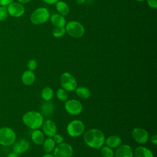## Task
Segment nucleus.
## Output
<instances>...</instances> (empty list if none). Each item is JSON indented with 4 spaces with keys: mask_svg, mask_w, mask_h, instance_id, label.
I'll return each instance as SVG.
<instances>
[{
    "mask_svg": "<svg viewBox=\"0 0 157 157\" xmlns=\"http://www.w3.org/2000/svg\"><path fill=\"white\" fill-rule=\"evenodd\" d=\"M105 136L102 131L93 128L87 131L83 135V140L85 144L90 147L99 149L105 143Z\"/></svg>",
    "mask_w": 157,
    "mask_h": 157,
    "instance_id": "1",
    "label": "nucleus"
},
{
    "mask_svg": "<svg viewBox=\"0 0 157 157\" xmlns=\"http://www.w3.org/2000/svg\"><path fill=\"white\" fill-rule=\"evenodd\" d=\"M22 120L24 124L30 129H37L44 123V117L39 112L31 110L23 115Z\"/></svg>",
    "mask_w": 157,
    "mask_h": 157,
    "instance_id": "2",
    "label": "nucleus"
},
{
    "mask_svg": "<svg viewBox=\"0 0 157 157\" xmlns=\"http://www.w3.org/2000/svg\"><path fill=\"white\" fill-rule=\"evenodd\" d=\"M16 140V134L9 127L0 128V144L2 146H10Z\"/></svg>",
    "mask_w": 157,
    "mask_h": 157,
    "instance_id": "3",
    "label": "nucleus"
},
{
    "mask_svg": "<svg viewBox=\"0 0 157 157\" xmlns=\"http://www.w3.org/2000/svg\"><path fill=\"white\" fill-rule=\"evenodd\" d=\"M62 88L67 91H72L77 88V82L75 78L69 72H64L60 77Z\"/></svg>",
    "mask_w": 157,
    "mask_h": 157,
    "instance_id": "4",
    "label": "nucleus"
},
{
    "mask_svg": "<svg viewBox=\"0 0 157 157\" xmlns=\"http://www.w3.org/2000/svg\"><path fill=\"white\" fill-rule=\"evenodd\" d=\"M50 17L48 10L44 7H40L36 9L31 16L32 23L38 25L46 22Z\"/></svg>",
    "mask_w": 157,
    "mask_h": 157,
    "instance_id": "5",
    "label": "nucleus"
},
{
    "mask_svg": "<svg viewBox=\"0 0 157 157\" xmlns=\"http://www.w3.org/2000/svg\"><path fill=\"white\" fill-rule=\"evenodd\" d=\"M85 131L83 123L79 120L71 121L67 126V132L72 137H77L81 136Z\"/></svg>",
    "mask_w": 157,
    "mask_h": 157,
    "instance_id": "6",
    "label": "nucleus"
},
{
    "mask_svg": "<svg viewBox=\"0 0 157 157\" xmlns=\"http://www.w3.org/2000/svg\"><path fill=\"white\" fill-rule=\"evenodd\" d=\"M66 30L72 37L78 38L82 37L85 33L83 26L76 21H71L68 22L66 26Z\"/></svg>",
    "mask_w": 157,
    "mask_h": 157,
    "instance_id": "7",
    "label": "nucleus"
},
{
    "mask_svg": "<svg viewBox=\"0 0 157 157\" xmlns=\"http://www.w3.org/2000/svg\"><path fill=\"white\" fill-rule=\"evenodd\" d=\"M54 157H72L74 152L72 147L66 142H62L55 146Z\"/></svg>",
    "mask_w": 157,
    "mask_h": 157,
    "instance_id": "8",
    "label": "nucleus"
},
{
    "mask_svg": "<svg viewBox=\"0 0 157 157\" xmlns=\"http://www.w3.org/2000/svg\"><path fill=\"white\" fill-rule=\"evenodd\" d=\"M64 108L66 112L72 115H79L83 110L82 103L74 99L67 100L64 104Z\"/></svg>",
    "mask_w": 157,
    "mask_h": 157,
    "instance_id": "9",
    "label": "nucleus"
},
{
    "mask_svg": "<svg viewBox=\"0 0 157 157\" xmlns=\"http://www.w3.org/2000/svg\"><path fill=\"white\" fill-rule=\"evenodd\" d=\"M132 136L134 140L139 144H145L148 140L149 135L147 131L140 127H136L132 131Z\"/></svg>",
    "mask_w": 157,
    "mask_h": 157,
    "instance_id": "10",
    "label": "nucleus"
},
{
    "mask_svg": "<svg viewBox=\"0 0 157 157\" xmlns=\"http://www.w3.org/2000/svg\"><path fill=\"white\" fill-rule=\"evenodd\" d=\"M8 13L12 17H19L23 15L25 12V8L23 5L19 2H12L8 5Z\"/></svg>",
    "mask_w": 157,
    "mask_h": 157,
    "instance_id": "11",
    "label": "nucleus"
},
{
    "mask_svg": "<svg viewBox=\"0 0 157 157\" xmlns=\"http://www.w3.org/2000/svg\"><path fill=\"white\" fill-rule=\"evenodd\" d=\"M43 132L49 137H53L56 133V125L51 120H47L42 124Z\"/></svg>",
    "mask_w": 157,
    "mask_h": 157,
    "instance_id": "12",
    "label": "nucleus"
},
{
    "mask_svg": "<svg viewBox=\"0 0 157 157\" xmlns=\"http://www.w3.org/2000/svg\"><path fill=\"white\" fill-rule=\"evenodd\" d=\"M134 152L131 147L127 144L120 145L115 151V157H133Z\"/></svg>",
    "mask_w": 157,
    "mask_h": 157,
    "instance_id": "13",
    "label": "nucleus"
},
{
    "mask_svg": "<svg viewBox=\"0 0 157 157\" xmlns=\"http://www.w3.org/2000/svg\"><path fill=\"white\" fill-rule=\"evenodd\" d=\"M29 148V143L25 139H20L13 145V152L18 154L23 153Z\"/></svg>",
    "mask_w": 157,
    "mask_h": 157,
    "instance_id": "14",
    "label": "nucleus"
},
{
    "mask_svg": "<svg viewBox=\"0 0 157 157\" xmlns=\"http://www.w3.org/2000/svg\"><path fill=\"white\" fill-rule=\"evenodd\" d=\"M134 157H154L153 152L148 148L143 146L137 147L133 155Z\"/></svg>",
    "mask_w": 157,
    "mask_h": 157,
    "instance_id": "15",
    "label": "nucleus"
},
{
    "mask_svg": "<svg viewBox=\"0 0 157 157\" xmlns=\"http://www.w3.org/2000/svg\"><path fill=\"white\" fill-rule=\"evenodd\" d=\"M36 77L35 74L33 71L27 70L25 71L21 76V81L22 82L27 86L32 85L35 80Z\"/></svg>",
    "mask_w": 157,
    "mask_h": 157,
    "instance_id": "16",
    "label": "nucleus"
},
{
    "mask_svg": "<svg viewBox=\"0 0 157 157\" xmlns=\"http://www.w3.org/2000/svg\"><path fill=\"white\" fill-rule=\"evenodd\" d=\"M105 143L106 144L107 146L111 148H117L121 145V139L117 135H112L105 139Z\"/></svg>",
    "mask_w": 157,
    "mask_h": 157,
    "instance_id": "17",
    "label": "nucleus"
},
{
    "mask_svg": "<svg viewBox=\"0 0 157 157\" xmlns=\"http://www.w3.org/2000/svg\"><path fill=\"white\" fill-rule=\"evenodd\" d=\"M31 139L33 142L37 145H42L44 141V133L38 129H34L31 133Z\"/></svg>",
    "mask_w": 157,
    "mask_h": 157,
    "instance_id": "18",
    "label": "nucleus"
},
{
    "mask_svg": "<svg viewBox=\"0 0 157 157\" xmlns=\"http://www.w3.org/2000/svg\"><path fill=\"white\" fill-rule=\"evenodd\" d=\"M53 110L54 107L53 104L50 101H45L41 106V114L45 117L51 116L53 113Z\"/></svg>",
    "mask_w": 157,
    "mask_h": 157,
    "instance_id": "19",
    "label": "nucleus"
},
{
    "mask_svg": "<svg viewBox=\"0 0 157 157\" xmlns=\"http://www.w3.org/2000/svg\"><path fill=\"white\" fill-rule=\"evenodd\" d=\"M51 21L56 27H64L66 25V20L64 16L58 13H55L52 15Z\"/></svg>",
    "mask_w": 157,
    "mask_h": 157,
    "instance_id": "20",
    "label": "nucleus"
},
{
    "mask_svg": "<svg viewBox=\"0 0 157 157\" xmlns=\"http://www.w3.org/2000/svg\"><path fill=\"white\" fill-rule=\"evenodd\" d=\"M42 145H43L44 150L46 153H48L53 151L56 146V143L55 142L54 140L52 137H48L47 139L44 140Z\"/></svg>",
    "mask_w": 157,
    "mask_h": 157,
    "instance_id": "21",
    "label": "nucleus"
},
{
    "mask_svg": "<svg viewBox=\"0 0 157 157\" xmlns=\"http://www.w3.org/2000/svg\"><path fill=\"white\" fill-rule=\"evenodd\" d=\"M56 4V9L59 13L63 16L67 15L69 12V8L66 3L63 1H57Z\"/></svg>",
    "mask_w": 157,
    "mask_h": 157,
    "instance_id": "22",
    "label": "nucleus"
},
{
    "mask_svg": "<svg viewBox=\"0 0 157 157\" xmlns=\"http://www.w3.org/2000/svg\"><path fill=\"white\" fill-rule=\"evenodd\" d=\"M76 94L80 98L88 99L90 97L91 92L90 90L86 87L79 86L75 89Z\"/></svg>",
    "mask_w": 157,
    "mask_h": 157,
    "instance_id": "23",
    "label": "nucleus"
},
{
    "mask_svg": "<svg viewBox=\"0 0 157 157\" xmlns=\"http://www.w3.org/2000/svg\"><path fill=\"white\" fill-rule=\"evenodd\" d=\"M53 94L54 93L53 90L49 86H46L44 88L41 92V96L42 99L46 101H50L53 96Z\"/></svg>",
    "mask_w": 157,
    "mask_h": 157,
    "instance_id": "24",
    "label": "nucleus"
},
{
    "mask_svg": "<svg viewBox=\"0 0 157 157\" xmlns=\"http://www.w3.org/2000/svg\"><path fill=\"white\" fill-rule=\"evenodd\" d=\"M56 95L57 98L61 101L66 102L68 99L67 92L63 88H59L56 91Z\"/></svg>",
    "mask_w": 157,
    "mask_h": 157,
    "instance_id": "25",
    "label": "nucleus"
},
{
    "mask_svg": "<svg viewBox=\"0 0 157 157\" xmlns=\"http://www.w3.org/2000/svg\"><path fill=\"white\" fill-rule=\"evenodd\" d=\"M101 155L103 157H113L114 152L113 150L108 146H102L101 147Z\"/></svg>",
    "mask_w": 157,
    "mask_h": 157,
    "instance_id": "26",
    "label": "nucleus"
},
{
    "mask_svg": "<svg viewBox=\"0 0 157 157\" xmlns=\"http://www.w3.org/2000/svg\"><path fill=\"white\" fill-rule=\"evenodd\" d=\"M66 32V28L64 27H56L52 31V34L55 37H61Z\"/></svg>",
    "mask_w": 157,
    "mask_h": 157,
    "instance_id": "27",
    "label": "nucleus"
},
{
    "mask_svg": "<svg viewBox=\"0 0 157 157\" xmlns=\"http://www.w3.org/2000/svg\"><path fill=\"white\" fill-rule=\"evenodd\" d=\"M8 11L7 7L5 6L0 7V21H4L6 20L8 17Z\"/></svg>",
    "mask_w": 157,
    "mask_h": 157,
    "instance_id": "28",
    "label": "nucleus"
},
{
    "mask_svg": "<svg viewBox=\"0 0 157 157\" xmlns=\"http://www.w3.org/2000/svg\"><path fill=\"white\" fill-rule=\"evenodd\" d=\"M37 66V63L35 59H31L28 62L27 67L28 68V70L34 71L36 69Z\"/></svg>",
    "mask_w": 157,
    "mask_h": 157,
    "instance_id": "29",
    "label": "nucleus"
},
{
    "mask_svg": "<svg viewBox=\"0 0 157 157\" xmlns=\"http://www.w3.org/2000/svg\"><path fill=\"white\" fill-rule=\"evenodd\" d=\"M53 140H54V141H55V142L56 143V144H61V143H62V142H63V140H64V139H63V137L61 135V134H55L54 136H53Z\"/></svg>",
    "mask_w": 157,
    "mask_h": 157,
    "instance_id": "30",
    "label": "nucleus"
},
{
    "mask_svg": "<svg viewBox=\"0 0 157 157\" xmlns=\"http://www.w3.org/2000/svg\"><path fill=\"white\" fill-rule=\"evenodd\" d=\"M147 3L148 6L153 9L157 7V0H147Z\"/></svg>",
    "mask_w": 157,
    "mask_h": 157,
    "instance_id": "31",
    "label": "nucleus"
},
{
    "mask_svg": "<svg viewBox=\"0 0 157 157\" xmlns=\"http://www.w3.org/2000/svg\"><path fill=\"white\" fill-rule=\"evenodd\" d=\"M13 0H0V6H6L12 2Z\"/></svg>",
    "mask_w": 157,
    "mask_h": 157,
    "instance_id": "32",
    "label": "nucleus"
},
{
    "mask_svg": "<svg viewBox=\"0 0 157 157\" xmlns=\"http://www.w3.org/2000/svg\"><path fill=\"white\" fill-rule=\"evenodd\" d=\"M150 141L152 144H153L155 145H157V135H153L151 139H150Z\"/></svg>",
    "mask_w": 157,
    "mask_h": 157,
    "instance_id": "33",
    "label": "nucleus"
},
{
    "mask_svg": "<svg viewBox=\"0 0 157 157\" xmlns=\"http://www.w3.org/2000/svg\"><path fill=\"white\" fill-rule=\"evenodd\" d=\"M44 2H45L47 4H53L56 3L58 0H42Z\"/></svg>",
    "mask_w": 157,
    "mask_h": 157,
    "instance_id": "34",
    "label": "nucleus"
},
{
    "mask_svg": "<svg viewBox=\"0 0 157 157\" xmlns=\"http://www.w3.org/2000/svg\"><path fill=\"white\" fill-rule=\"evenodd\" d=\"M7 157H18V155L15 152H11L7 156Z\"/></svg>",
    "mask_w": 157,
    "mask_h": 157,
    "instance_id": "35",
    "label": "nucleus"
},
{
    "mask_svg": "<svg viewBox=\"0 0 157 157\" xmlns=\"http://www.w3.org/2000/svg\"><path fill=\"white\" fill-rule=\"evenodd\" d=\"M20 4H26L30 1V0H18Z\"/></svg>",
    "mask_w": 157,
    "mask_h": 157,
    "instance_id": "36",
    "label": "nucleus"
},
{
    "mask_svg": "<svg viewBox=\"0 0 157 157\" xmlns=\"http://www.w3.org/2000/svg\"><path fill=\"white\" fill-rule=\"evenodd\" d=\"M77 4H82L85 2V0H75Z\"/></svg>",
    "mask_w": 157,
    "mask_h": 157,
    "instance_id": "37",
    "label": "nucleus"
},
{
    "mask_svg": "<svg viewBox=\"0 0 157 157\" xmlns=\"http://www.w3.org/2000/svg\"><path fill=\"white\" fill-rule=\"evenodd\" d=\"M42 157H54V156L52 154H50L49 153H47L45 155H44V156H42Z\"/></svg>",
    "mask_w": 157,
    "mask_h": 157,
    "instance_id": "38",
    "label": "nucleus"
},
{
    "mask_svg": "<svg viewBox=\"0 0 157 157\" xmlns=\"http://www.w3.org/2000/svg\"><path fill=\"white\" fill-rule=\"evenodd\" d=\"M136 1H144L145 0H136Z\"/></svg>",
    "mask_w": 157,
    "mask_h": 157,
    "instance_id": "39",
    "label": "nucleus"
}]
</instances>
